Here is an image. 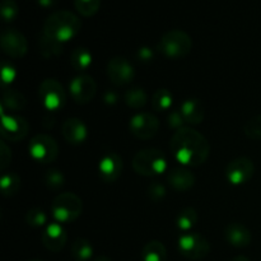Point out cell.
Masks as SVG:
<instances>
[{
    "instance_id": "obj_19",
    "label": "cell",
    "mask_w": 261,
    "mask_h": 261,
    "mask_svg": "<svg viewBox=\"0 0 261 261\" xmlns=\"http://www.w3.org/2000/svg\"><path fill=\"white\" fill-rule=\"evenodd\" d=\"M180 111L188 124L198 125L205 119V107L198 98H189L184 101L180 106Z\"/></svg>"
},
{
    "instance_id": "obj_40",
    "label": "cell",
    "mask_w": 261,
    "mask_h": 261,
    "mask_svg": "<svg viewBox=\"0 0 261 261\" xmlns=\"http://www.w3.org/2000/svg\"><path fill=\"white\" fill-rule=\"evenodd\" d=\"M105 101H106V103L109 105H114L116 103L117 96L115 93H112V92H107V93L105 94Z\"/></svg>"
},
{
    "instance_id": "obj_32",
    "label": "cell",
    "mask_w": 261,
    "mask_h": 261,
    "mask_svg": "<svg viewBox=\"0 0 261 261\" xmlns=\"http://www.w3.org/2000/svg\"><path fill=\"white\" fill-rule=\"evenodd\" d=\"M244 132L251 139H261V114L247 120Z\"/></svg>"
},
{
    "instance_id": "obj_26",
    "label": "cell",
    "mask_w": 261,
    "mask_h": 261,
    "mask_svg": "<svg viewBox=\"0 0 261 261\" xmlns=\"http://www.w3.org/2000/svg\"><path fill=\"white\" fill-rule=\"evenodd\" d=\"M40 51L45 58H55L63 53V43L54 38L48 37L47 35L42 32V36L40 38Z\"/></svg>"
},
{
    "instance_id": "obj_10",
    "label": "cell",
    "mask_w": 261,
    "mask_h": 261,
    "mask_svg": "<svg viewBox=\"0 0 261 261\" xmlns=\"http://www.w3.org/2000/svg\"><path fill=\"white\" fill-rule=\"evenodd\" d=\"M254 172V162L247 157H239L227 165L224 175L232 185H244L251 180Z\"/></svg>"
},
{
    "instance_id": "obj_44",
    "label": "cell",
    "mask_w": 261,
    "mask_h": 261,
    "mask_svg": "<svg viewBox=\"0 0 261 261\" xmlns=\"http://www.w3.org/2000/svg\"><path fill=\"white\" fill-rule=\"evenodd\" d=\"M31 261H40V260H31Z\"/></svg>"
},
{
    "instance_id": "obj_37",
    "label": "cell",
    "mask_w": 261,
    "mask_h": 261,
    "mask_svg": "<svg viewBox=\"0 0 261 261\" xmlns=\"http://www.w3.org/2000/svg\"><path fill=\"white\" fill-rule=\"evenodd\" d=\"M10 160H12V153L8 149L7 144L5 143H2V147H0V168L3 171L9 166Z\"/></svg>"
},
{
    "instance_id": "obj_35",
    "label": "cell",
    "mask_w": 261,
    "mask_h": 261,
    "mask_svg": "<svg viewBox=\"0 0 261 261\" xmlns=\"http://www.w3.org/2000/svg\"><path fill=\"white\" fill-rule=\"evenodd\" d=\"M148 196L150 200L160 201L166 196V188L160 182H153L152 185L148 188Z\"/></svg>"
},
{
    "instance_id": "obj_42",
    "label": "cell",
    "mask_w": 261,
    "mask_h": 261,
    "mask_svg": "<svg viewBox=\"0 0 261 261\" xmlns=\"http://www.w3.org/2000/svg\"><path fill=\"white\" fill-rule=\"evenodd\" d=\"M231 261H250L249 259H247L246 256H242V255H240V256H236L233 257Z\"/></svg>"
},
{
    "instance_id": "obj_22",
    "label": "cell",
    "mask_w": 261,
    "mask_h": 261,
    "mask_svg": "<svg viewBox=\"0 0 261 261\" xmlns=\"http://www.w3.org/2000/svg\"><path fill=\"white\" fill-rule=\"evenodd\" d=\"M167 250L161 241L153 240L145 244L142 251V261H166Z\"/></svg>"
},
{
    "instance_id": "obj_21",
    "label": "cell",
    "mask_w": 261,
    "mask_h": 261,
    "mask_svg": "<svg viewBox=\"0 0 261 261\" xmlns=\"http://www.w3.org/2000/svg\"><path fill=\"white\" fill-rule=\"evenodd\" d=\"M25 97L23 96L20 92L15 91V89H4L3 91L2 97V110H10V111H19V110L24 109Z\"/></svg>"
},
{
    "instance_id": "obj_17",
    "label": "cell",
    "mask_w": 261,
    "mask_h": 261,
    "mask_svg": "<svg viewBox=\"0 0 261 261\" xmlns=\"http://www.w3.org/2000/svg\"><path fill=\"white\" fill-rule=\"evenodd\" d=\"M224 239L231 246L239 247H247L251 244V232L245 224L239 223V222H232L228 223L224 228Z\"/></svg>"
},
{
    "instance_id": "obj_25",
    "label": "cell",
    "mask_w": 261,
    "mask_h": 261,
    "mask_svg": "<svg viewBox=\"0 0 261 261\" xmlns=\"http://www.w3.org/2000/svg\"><path fill=\"white\" fill-rule=\"evenodd\" d=\"M20 177L15 172H5L3 173L2 180H0V188H2L3 196H13L19 191L20 189Z\"/></svg>"
},
{
    "instance_id": "obj_3",
    "label": "cell",
    "mask_w": 261,
    "mask_h": 261,
    "mask_svg": "<svg viewBox=\"0 0 261 261\" xmlns=\"http://www.w3.org/2000/svg\"><path fill=\"white\" fill-rule=\"evenodd\" d=\"M135 172L145 177H154L162 175L167 170V158L155 148H145L137 152L132 162Z\"/></svg>"
},
{
    "instance_id": "obj_27",
    "label": "cell",
    "mask_w": 261,
    "mask_h": 261,
    "mask_svg": "<svg viewBox=\"0 0 261 261\" xmlns=\"http://www.w3.org/2000/svg\"><path fill=\"white\" fill-rule=\"evenodd\" d=\"M173 105V94L168 89L161 88L154 92L152 97V106L155 111H167Z\"/></svg>"
},
{
    "instance_id": "obj_34",
    "label": "cell",
    "mask_w": 261,
    "mask_h": 261,
    "mask_svg": "<svg viewBox=\"0 0 261 261\" xmlns=\"http://www.w3.org/2000/svg\"><path fill=\"white\" fill-rule=\"evenodd\" d=\"M0 12H2V17L5 22H12L18 15L19 8L14 0H3L2 5H0Z\"/></svg>"
},
{
    "instance_id": "obj_11",
    "label": "cell",
    "mask_w": 261,
    "mask_h": 261,
    "mask_svg": "<svg viewBox=\"0 0 261 261\" xmlns=\"http://www.w3.org/2000/svg\"><path fill=\"white\" fill-rule=\"evenodd\" d=\"M107 76L115 86H125L134 79L135 70L133 64L122 56L111 59L107 64Z\"/></svg>"
},
{
    "instance_id": "obj_28",
    "label": "cell",
    "mask_w": 261,
    "mask_h": 261,
    "mask_svg": "<svg viewBox=\"0 0 261 261\" xmlns=\"http://www.w3.org/2000/svg\"><path fill=\"white\" fill-rule=\"evenodd\" d=\"M198 212L194 208H184L182 211L178 213L177 219H176V224H177L178 229L184 232H189L191 228L196 226L198 223Z\"/></svg>"
},
{
    "instance_id": "obj_33",
    "label": "cell",
    "mask_w": 261,
    "mask_h": 261,
    "mask_svg": "<svg viewBox=\"0 0 261 261\" xmlns=\"http://www.w3.org/2000/svg\"><path fill=\"white\" fill-rule=\"evenodd\" d=\"M45 184L47 188L53 190H58L65 184V177L61 173V171L58 170H48L45 175Z\"/></svg>"
},
{
    "instance_id": "obj_15",
    "label": "cell",
    "mask_w": 261,
    "mask_h": 261,
    "mask_svg": "<svg viewBox=\"0 0 261 261\" xmlns=\"http://www.w3.org/2000/svg\"><path fill=\"white\" fill-rule=\"evenodd\" d=\"M122 170H124V163H122L121 157L117 153H106L99 160L98 172L105 182H115V181L119 180Z\"/></svg>"
},
{
    "instance_id": "obj_31",
    "label": "cell",
    "mask_w": 261,
    "mask_h": 261,
    "mask_svg": "<svg viewBox=\"0 0 261 261\" xmlns=\"http://www.w3.org/2000/svg\"><path fill=\"white\" fill-rule=\"evenodd\" d=\"M25 222L30 224L31 227H42L45 226V223L47 222V216H46L45 212L42 209L33 208L30 209L25 214Z\"/></svg>"
},
{
    "instance_id": "obj_29",
    "label": "cell",
    "mask_w": 261,
    "mask_h": 261,
    "mask_svg": "<svg viewBox=\"0 0 261 261\" xmlns=\"http://www.w3.org/2000/svg\"><path fill=\"white\" fill-rule=\"evenodd\" d=\"M124 99L125 103L132 107V109H142L143 106L147 105L148 97L144 89L139 88V87H134V88H130L125 92Z\"/></svg>"
},
{
    "instance_id": "obj_14",
    "label": "cell",
    "mask_w": 261,
    "mask_h": 261,
    "mask_svg": "<svg viewBox=\"0 0 261 261\" xmlns=\"http://www.w3.org/2000/svg\"><path fill=\"white\" fill-rule=\"evenodd\" d=\"M2 48L5 55L13 59H19L27 54L28 43L24 35L14 28H8L2 33Z\"/></svg>"
},
{
    "instance_id": "obj_7",
    "label": "cell",
    "mask_w": 261,
    "mask_h": 261,
    "mask_svg": "<svg viewBox=\"0 0 261 261\" xmlns=\"http://www.w3.org/2000/svg\"><path fill=\"white\" fill-rule=\"evenodd\" d=\"M41 103L48 111H59L65 106L66 93L60 82L56 79H45L38 88Z\"/></svg>"
},
{
    "instance_id": "obj_4",
    "label": "cell",
    "mask_w": 261,
    "mask_h": 261,
    "mask_svg": "<svg viewBox=\"0 0 261 261\" xmlns=\"http://www.w3.org/2000/svg\"><path fill=\"white\" fill-rule=\"evenodd\" d=\"M193 47L190 36L181 30H171L161 37L158 50L170 59H182L189 55Z\"/></svg>"
},
{
    "instance_id": "obj_38",
    "label": "cell",
    "mask_w": 261,
    "mask_h": 261,
    "mask_svg": "<svg viewBox=\"0 0 261 261\" xmlns=\"http://www.w3.org/2000/svg\"><path fill=\"white\" fill-rule=\"evenodd\" d=\"M15 78V70L10 64H3L2 68V79L4 84L12 83L13 79Z\"/></svg>"
},
{
    "instance_id": "obj_12",
    "label": "cell",
    "mask_w": 261,
    "mask_h": 261,
    "mask_svg": "<svg viewBox=\"0 0 261 261\" xmlns=\"http://www.w3.org/2000/svg\"><path fill=\"white\" fill-rule=\"evenodd\" d=\"M69 91L74 101L79 105L89 103L97 93V83L92 76L81 74L69 84Z\"/></svg>"
},
{
    "instance_id": "obj_16",
    "label": "cell",
    "mask_w": 261,
    "mask_h": 261,
    "mask_svg": "<svg viewBox=\"0 0 261 261\" xmlns=\"http://www.w3.org/2000/svg\"><path fill=\"white\" fill-rule=\"evenodd\" d=\"M41 240H42L43 246L48 251L59 252L65 246L66 241H68V234H66V231L60 223L54 222V223L47 224V227L43 229Z\"/></svg>"
},
{
    "instance_id": "obj_23",
    "label": "cell",
    "mask_w": 261,
    "mask_h": 261,
    "mask_svg": "<svg viewBox=\"0 0 261 261\" xmlns=\"http://www.w3.org/2000/svg\"><path fill=\"white\" fill-rule=\"evenodd\" d=\"M93 61L91 51L86 47H76L70 55V64L75 70L84 71L89 69Z\"/></svg>"
},
{
    "instance_id": "obj_9",
    "label": "cell",
    "mask_w": 261,
    "mask_h": 261,
    "mask_svg": "<svg viewBox=\"0 0 261 261\" xmlns=\"http://www.w3.org/2000/svg\"><path fill=\"white\" fill-rule=\"evenodd\" d=\"M130 133L138 139L148 140L155 137L160 130V121L152 112H139L130 119Z\"/></svg>"
},
{
    "instance_id": "obj_1",
    "label": "cell",
    "mask_w": 261,
    "mask_h": 261,
    "mask_svg": "<svg viewBox=\"0 0 261 261\" xmlns=\"http://www.w3.org/2000/svg\"><path fill=\"white\" fill-rule=\"evenodd\" d=\"M171 152L184 167H198L206 162L211 153L208 139L198 130L181 127L176 130L171 139Z\"/></svg>"
},
{
    "instance_id": "obj_36",
    "label": "cell",
    "mask_w": 261,
    "mask_h": 261,
    "mask_svg": "<svg viewBox=\"0 0 261 261\" xmlns=\"http://www.w3.org/2000/svg\"><path fill=\"white\" fill-rule=\"evenodd\" d=\"M167 122H168V126H170L171 129L178 130L181 129V127H184V122H185V120H184L181 111L178 110V111H171V114L168 115Z\"/></svg>"
},
{
    "instance_id": "obj_2",
    "label": "cell",
    "mask_w": 261,
    "mask_h": 261,
    "mask_svg": "<svg viewBox=\"0 0 261 261\" xmlns=\"http://www.w3.org/2000/svg\"><path fill=\"white\" fill-rule=\"evenodd\" d=\"M82 28V22L74 13L59 10L53 13L43 24V33L64 43L75 37Z\"/></svg>"
},
{
    "instance_id": "obj_41",
    "label": "cell",
    "mask_w": 261,
    "mask_h": 261,
    "mask_svg": "<svg viewBox=\"0 0 261 261\" xmlns=\"http://www.w3.org/2000/svg\"><path fill=\"white\" fill-rule=\"evenodd\" d=\"M55 0H38V4L42 7H53Z\"/></svg>"
},
{
    "instance_id": "obj_8",
    "label": "cell",
    "mask_w": 261,
    "mask_h": 261,
    "mask_svg": "<svg viewBox=\"0 0 261 261\" xmlns=\"http://www.w3.org/2000/svg\"><path fill=\"white\" fill-rule=\"evenodd\" d=\"M30 155L38 163H50L56 160L59 147L56 140L47 134H37L28 144Z\"/></svg>"
},
{
    "instance_id": "obj_18",
    "label": "cell",
    "mask_w": 261,
    "mask_h": 261,
    "mask_svg": "<svg viewBox=\"0 0 261 261\" xmlns=\"http://www.w3.org/2000/svg\"><path fill=\"white\" fill-rule=\"evenodd\" d=\"M61 134L66 142L78 145L87 139L88 130H87L86 124L81 119L70 117V119H66L61 125Z\"/></svg>"
},
{
    "instance_id": "obj_5",
    "label": "cell",
    "mask_w": 261,
    "mask_h": 261,
    "mask_svg": "<svg viewBox=\"0 0 261 261\" xmlns=\"http://www.w3.org/2000/svg\"><path fill=\"white\" fill-rule=\"evenodd\" d=\"M83 211L81 198L74 193H61L51 203V213L58 223H71Z\"/></svg>"
},
{
    "instance_id": "obj_24",
    "label": "cell",
    "mask_w": 261,
    "mask_h": 261,
    "mask_svg": "<svg viewBox=\"0 0 261 261\" xmlns=\"http://www.w3.org/2000/svg\"><path fill=\"white\" fill-rule=\"evenodd\" d=\"M70 251L75 261H89L93 256V246L86 239H76L71 245Z\"/></svg>"
},
{
    "instance_id": "obj_20",
    "label": "cell",
    "mask_w": 261,
    "mask_h": 261,
    "mask_svg": "<svg viewBox=\"0 0 261 261\" xmlns=\"http://www.w3.org/2000/svg\"><path fill=\"white\" fill-rule=\"evenodd\" d=\"M196 177L190 170L185 167L173 168L167 176V182L176 191H188L195 185Z\"/></svg>"
},
{
    "instance_id": "obj_30",
    "label": "cell",
    "mask_w": 261,
    "mask_h": 261,
    "mask_svg": "<svg viewBox=\"0 0 261 261\" xmlns=\"http://www.w3.org/2000/svg\"><path fill=\"white\" fill-rule=\"evenodd\" d=\"M76 10L83 17H92L98 12L101 7V0H74Z\"/></svg>"
},
{
    "instance_id": "obj_13",
    "label": "cell",
    "mask_w": 261,
    "mask_h": 261,
    "mask_svg": "<svg viewBox=\"0 0 261 261\" xmlns=\"http://www.w3.org/2000/svg\"><path fill=\"white\" fill-rule=\"evenodd\" d=\"M30 130L27 120L18 115H7L2 111V137L9 142H18L25 138Z\"/></svg>"
},
{
    "instance_id": "obj_43",
    "label": "cell",
    "mask_w": 261,
    "mask_h": 261,
    "mask_svg": "<svg viewBox=\"0 0 261 261\" xmlns=\"http://www.w3.org/2000/svg\"><path fill=\"white\" fill-rule=\"evenodd\" d=\"M93 261H111V260L106 256H98V257H96Z\"/></svg>"
},
{
    "instance_id": "obj_6",
    "label": "cell",
    "mask_w": 261,
    "mask_h": 261,
    "mask_svg": "<svg viewBox=\"0 0 261 261\" xmlns=\"http://www.w3.org/2000/svg\"><path fill=\"white\" fill-rule=\"evenodd\" d=\"M178 251L189 260L199 261L205 259L211 252V244L203 234L198 232H185L178 237Z\"/></svg>"
},
{
    "instance_id": "obj_39",
    "label": "cell",
    "mask_w": 261,
    "mask_h": 261,
    "mask_svg": "<svg viewBox=\"0 0 261 261\" xmlns=\"http://www.w3.org/2000/svg\"><path fill=\"white\" fill-rule=\"evenodd\" d=\"M153 51L148 47H142L139 51H138V58L142 61H149L150 59L153 58Z\"/></svg>"
}]
</instances>
